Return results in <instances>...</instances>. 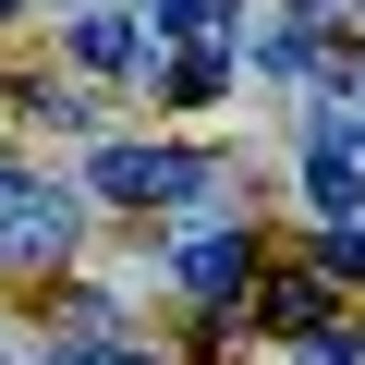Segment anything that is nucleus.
<instances>
[{
  "instance_id": "3",
  "label": "nucleus",
  "mask_w": 365,
  "mask_h": 365,
  "mask_svg": "<svg viewBox=\"0 0 365 365\" xmlns=\"http://www.w3.org/2000/svg\"><path fill=\"white\" fill-rule=\"evenodd\" d=\"M304 207H317V220H353V207H365V158H353L341 134L304 158Z\"/></svg>"
},
{
  "instance_id": "9",
  "label": "nucleus",
  "mask_w": 365,
  "mask_h": 365,
  "mask_svg": "<svg viewBox=\"0 0 365 365\" xmlns=\"http://www.w3.org/2000/svg\"><path fill=\"white\" fill-rule=\"evenodd\" d=\"M304 365H365V341L353 329H304Z\"/></svg>"
},
{
  "instance_id": "1",
  "label": "nucleus",
  "mask_w": 365,
  "mask_h": 365,
  "mask_svg": "<svg viewBox=\"0 0 365 365\" xmlns=\"http://www.w3.org/2000/svg\"><path fill=\"white\" fill-rule=\"evenodd\" d=\"M207 158H182V146H110L98 158V195L110 207H182V195H207Z\"/></svg>"
},
{
  "instance_id": "10",
  "label": "nucleus",
  "mask_w": 365,
  "mask_h": 365,
  "mask_svg": "<svg viewBox=\"0 0 365 365\" xmlns=\"http://www.w3.org/2000/svg\"><path fill=\"white\" fill-rule=\"evenodd\" d=\"M49 365H134V353H49Z\"/></svg>"
},
{
  "instance_id": "2",
  "label": "nucleus",
  "mask_w": 365,
  "mask_h": 365,
  "mask_svg": "<svg viewBox=\"0 0 365 365\" xmlns=\"http://www.w3.org/2000/svg\"><path fill=\"white\" fill-rule=\"evenodd\" d=\"M73 244V195H37V182H13V195H0V256L13 268H49Z\"/></svg>"
},
{
  "instance_id": "8",
  "label": "nucleus",
  "mask_w": 365,
  "mask_h": 365,
  "mask_svg": "<svg viewBox=\"0 0 365 365\" xmlns=\"http://www.w3.org/2000/svg\"><path fill=\"white\" fill-rule=\"evenodd\" d=\"M220 86H232V49H182L170 61V98H220Z\"/></svg>"
},
{
  "instance_id": "11",
  "label": "nucleus",
  "mask_w": 365,
  "mask_h": 365,
  "mask_svg": "<svg viewBox=\"0 0 365 365\" xmlns=\"http://www.w3.org/2000/svg\"><path fill=\"white\" fill-rule=\"evenodd\" d=\"M0 13H25V0H0Z\"/></svg>"
},
{
  "instance_id": "4",
  "label": "nucleus",
  "mask_w": 365,
  "mask_h": 365,
  "mask_svg": "<svg viewBox=\"0 0 365 365\" xmlns=\"http://www.w3.org/2000/svg\"><path fill=\"white\" fill-rule=\"evenodd\" d=\"M182 280H195L207 304H232V292L256 280V244H244V232H207V244H182Z\"/></svg>"
},
{
  "instance_id": "7",
  "label": "nucleus",
  "mask_w": 365,
  "mask_h": 365,
  "mask_svg": "<svg viewBox=\"0 0 365 365\" xmlns=\"http://www.w3.org/2000/svg\"><path fill=\"white\" fill-rule=\"evenodd\" d=\"M268 317H280V329H317V317H329V280H317V268H280V280H268Z\"/></svg>"
},
{
  "instance_id": "6",
  "label": "nucleus",
  "mask_w": 365,
  "mask_h": 365,
  "mask_svg": "<svg viewBox=\"0 0 365 365\" xmlns=\"http://www.w3.org/2000/svg\"><path fill=\"white\" fill-rule=\"evenodd\" d=\"M146 25H158V37H182V49H220L232 0H146Z\"/></svg>"
},
{
  "instance_id": "5",
  "label": "nucleus",
  "mask_w": 365,
  "mask_h": 365,
  "mask_svg": "<svg viewBox=\"0 0 365 365\" xmlns=\"http://www.w3.org/2000/svg\"><path fill=\"white\" fill-rule=\"evenodd\" d=\"M73 61H98V73H134V61H146V25L98 0V13H73Z\"/></svg>"
},
{
  "instance_id": "12",
  "label": "nucleus",
  "mask_w": 365,
  "mask_h": 365,
  "mask_svg": "<svg viewBox=\"0 0 365 365\" xmlns=\"http://www.w3.org/2000/svg\"><path fill=\"white\" fill-rule=\"evenodd\" d=\"M0 195H13V170H0Z\"/></svg>"
}]
</instances>
